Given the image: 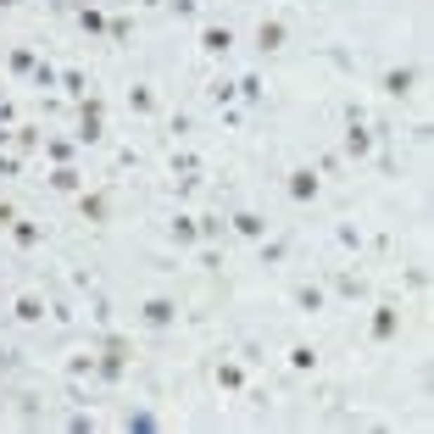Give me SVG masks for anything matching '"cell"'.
Returning a JSON list of instances; mask_svg holds the SVG:
<instances>
[{
    "label": "cell",
    "instance_id": "6da1fadb",
    "mask_svg": "<svg viewBox=\"0 0 434 434\" xmlns=\"http://www.w3.org/2000/svg\"><path fill=\"white\" fill-rule=\"evenodd\" d=\"M173 317H178V306H173V301H162V295H156V301H145V323H150V329H167Z\"/></svg>",
    "mask_w": 434,
    "mask_h": 434
},
{
    "label": "cell",
    "instance_id": "7a4b0ae2",
    "mask_svg": "<svg viewBox=\"0 0 434 434\" xmlns=\"http://www.w3.org/2000/svg\"><path fill=\"white\" fill-rule=\"evenodd\" d=\"M395 329H401V312L395 306H379L373 312V340H395Z\"/></svg>",
    "mask_w": 434,
    "mask_h": 434
},
{
    "label": "cell",
    "instance_id": "3957f363",
    "mask_svg": "<svg viewBox=\"0 0 434 434\" xmlns=\"http://www.w3.org/2000/svg\"><path fill=\"white\" fill-rule=\"evenodd\" d=\"M228 45H234L228 28H201V51H206V56H228Z\"/></svg>",
    "mask_w": 434,
    "mask_h": 434
},
{
    "label": "cell",
    "instance_id": "277c9868",
    "mask_svg": "<svg viewBox=\"0 0 434 434\" xmlns=\"http://www.w3.org/2000/svg\"><path fill=\"white\" fill-rule=\"evenodd\" d=\"M412 84H418V72H412V67H390V72H384V89H390V95H412Z\"/></svg>",
    "mask_w": 434,
    "mask_h": 434
},
{
    "label": "cell",
    "instance_id": "5b68a950",
    "mask_svg": "<svg viewBox=\"0 0 434 434\" xmlns=\"http://www.w3.org/2000/svg\"><path fill=\"white\" fill-rule=\"evenodd\" d=\"M289 195H295V201H312V195H317V178H312L306 167H301V173H289Z\"/></svg>",
    "mask_w": 434,
    "mask_h": 434
},
{
    "label": "cell",
    "instance_id": "8992f818",
    "mask_svg": "<svg viewBox=\"0 0 434 434\" xmlns=\"http://www.w3.org/2000/svg\"><path fill=\"white\" fill-rule=\"evenodd\" d=\"M256 45H262V51H279V45H284V22H262V28H256Z\"/></svg>",
    "mask_w": 434,
    "mask_h": 434
},
{
    "label": "cell",
    "instance_id": "52a82bcc",
    "mask_svg": "<svg viewBox=\"0 0 434 434\" xmlns=\"http://www.w3.org/2000/svg\"><path fill=\"white\" fill-rule=\"evenodd\" d=\"M95 140H100V100L84 106V145H95Z\"/></svg>",
    "mask_w": 434,
    "mask_h": 434
},
{
    "label": "cell",
    "instance_id": "ba28073f",
    "mask_svg": "<svg viewBox=\"0 0 434 434\" xmlns=\"http://www.w3.org/2000/svg\"><path fill=\"white\" fill-rule=\"evenodd\" d=\"M234 228H239L245 239H262V234H268V223H262L256 212H239V217H234Z\"/></svg>",
    "mask_w": 434,
    "mask_h": 434
},
{
    "label": "cell",
    "instance_id": "9c48e42d",
    "mask_svg": "<svg viewBox=\"0 0 434 434\" xmlns=\"http://www.w3.org/2000/svg\"><path fill=\"white\" fill-rule=\"evenodd\" d=\"M173 239H178V245H195V239H201V223H195V217H178V223H173Z\"/></svg>",
    "mask_w": 434,
    "mask_h": 434
},
{
    "label": "cell",
    "instance_id": "30bf717a",
    "mask_svg": "<svg viewBox=\"0 0 434 434\" xmlns=\"http://www.w3.org/2000/svg\"><path fill=\"white\" fill-rule=\"evenodd\" d=\"M11 234H17V245H39V239H45L39 223H11Z\"/></svg>",
    "mask_w": 434,
    "mask_h": 434
},
{
    "label": "cell",
    "instance_id": "8fae6325",
    "mask_svg": "<svg viewBox=\"0 0 434 434\" xmlns=\"http://www.w3.org/2000/svg\"><path fill=\"white\" fill-rule=\"evenodd\" d=\"M346 150H351V156H367V150H373V134H367V129H351V134H346Z\"/></svg>",
    "mask_w": 434,
    "mask_h": 434
},
{
    "label": "cell",
    "instance_id": "7c38bea8",
    "mask_svg": "<svg viewBox=\"0 0 434 434\" xmlns=\"http://www.w3.org/2000/svg\"><path fill=\"white\" fill-rule=\"evenodd\" d=\"M100 379H123V351H117V346L100 357Z\"/></svg>",
    "mask_w": 434,
    "mask_h": 434
},
{
    "label": "cell",
    "instance_id": "4fadbf2b",
    "mask_svg": "<svg viewBox=\"0 0 434 434\" xmlns=\"http://www.w3.org/2000/svg\"><path fill=\"white\" fill-rule=\"evenodd\" d=\"M17 317H22V323H39V317H45V306H39L34 295H22V301H17Z\"/></svg>",
    "mask_w": 434,
    "mask_h": 434
},
{
    "label": "cell",
    "instance_id": "5bb4252c",
    "mask_svg": "<svg viewBox=\"0 0 434 434\" xmlns=\"http://www.w3.org/2000/svg\"><path fill=\"white\" fill-rule=\"evenodd\" d=\"M312 362H317V351H312V346H295V351H289V367H295V373H306Z\"/></svg>",
    "mask_w": 434,
    "mask_h": 434
},
{
    "label": "cell",
    "instance_id": "9a60e30c",
    "mask_svg": "<svg viewBox=\"0 0 434 434\" xmlns=\"http://www.w3.org/2000/svg\"><path fill=\"white\" fill-rule=\"evenodd\" d=\"M217 384H228V390H239V384H245V373H239L234 362H223V367H217Z\"/></svg>",
    "mask_w": 434,
    "mask_h": 434
},
{
    "label": "cell",
    "instance_id": "2e32d148",
    "mask_svg": "<svg viewBox=\"0 0 434 434\" xmlns=\"http://www.w3.org/2000/svg\"><path fill=\"white\" fill-rule=\"evenodd\" d=\"M56 78H62V72H56V67H45V62H34V84H39V89H51Z\"/></svg>",
    "mask_w": 434,
    "mask_h": 434
},
{
    "label": "cell",
    "instance_id": "e0dca14e",
    "mask_svg": "<svg viewBox=\"0 0 434 434\" xmlns=\"http://www.w3.org/2000/svg\"><path fill=\"white\" fill-rule=\"evenodd\" d=\"M51 184H56V190H78V173H72V167H56Z\"/></svg>",
    "mask_w": 434,
    "mask_h": 434
},
{
    "label": "cell",
    "instance_id": "ac0fdd59",
    "mask_svg": "<svg viewBox=\"0 0 434 434\" xmlns=\"http://www.w3.org/2000/svg\"><path fill=\"white\" fill-rule=\"evenodd\" d=\"M84 217H95V223H100V217H106V201H100V195H84Z\"/></svg>",
    "mask_w": 434,
    "mask_h": 434
},
{
    "label": "cell",
    "instance_id": "d6986e66",
    "mask_svg": "<svg viewBox=\"0 0 434 434\" xmlns=\"http://www.w3.org/2000/svg\"><path fill=\"white\" fill-rule=\"evenodd\" d=\"M84 28H89V34H100V28H106V17H100L95 6H84Z\"/></svg>",
    "mask_w": 434,
    "mask_h": 434
},
{
    "label": "cell",
    "instance_id": "ffe728a7",
    "mask_svg": "<svg viewBox=\"0 0 434 434\" xmlns=\"http://www.w3.org/2000/svg\"><path fill=\"white\" fill-rule=\"evenodd\" d=\"M0 6H17V0H0Z\"/></svg>",
    "mask_w": 434,
    "mask_h": 434
},
{
    "label": "cell",
    "instance_id": "44dd1931",
    "mask_svg": "<svg viewBox=\"0 0 434 434\" xmlns=\"http://www.w3.org/2000/svg\"><path fill=\"white\" fill-rule=\"evenodd\" d=\"M89 6H95V0H89Z\"/></svg>",
    "mask_w": 434,
    "mask_h": 434
}]
</instances>
